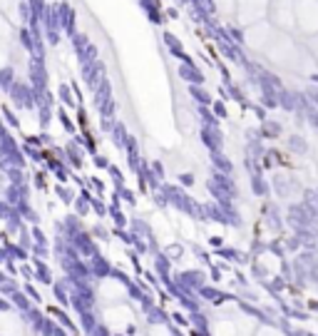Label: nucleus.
I'll return each instance as SVG.
<instances>
[{"instance_id":"nucleus-1","label":"nucleus","mask_w":318,"mask_h":336,"mask_svg":"<svg viewBox=\"0 0 318 336\" xmlns=\"http://www.w3.org/2000/svg\"><path fill=\"white\" fill-rule=\"evenodd\" d=\"M179 286L184 289V291H202L204 286H206V276L202 272H184V274L179 276Z\"/></svg>"},{"instance_id":"nucleus-2","label":"nucleus","mask_w":318,"mask_h":336,"mask_svg":"<svg viewBox=\"0 0 318 336\" xmlns=\"http://www.w3.org/2000/svg\"><path fill=\"white\" fill-rule=\"evenodd\" d=\"M10 302H13V304L18 306V309H20L23 314H25V311H30V309H32V306H30V297H28V294H25V291H20V289L10 294Z\"/></svg>"},{"instance_id":"nucleus-3","label":"nucleus","mask_w":318,"mask_h":336,"mask_svg":"<svg viewBox=\"0 0 318 336\" xmlns=\"http://www.w3.org/2000/svg\"><path fill=\"white\" fill-rule=\"evenodd\" d=\"M147 321H149V324H164V321H167V316H164V311H162V309L149 306V309H147Z\"/></svg>"},{"instance_id":"nucleus-4","label":"nucleus","mask_w":318,"mask_h":336,"mask_svg":"<svg viewBox=\"0 0 318 336\" xmlns=\"http://www.w3.org/2000/svg\"><path fill=\"white\" fill-rule=\"evenodd\" d=\"M55 297H58V302L62 306L72 304V294H67V291H65V284H55Z\"/></svg>"},{"instance_id":"nucleus-5","label":"nucleus","mask_w":318,"mask_h":336,"mask_svg":"<svg viewBox=\"0 0 318 336\" xmlns=\"http://www.w3.org/2000/svg\"><path fill=\"white\" fill-rule=\"evenodd\" d=\"M82 329H85L89 336L95 334V329H97V321H95L92 311H85V314H82Z\"/></svg>"},{"instance_id":"nucleus-6","label":"nucleus","mask_w":318,"mask_h":336,"mask_svg":"<svg viewBox=\"0 0 318 336\" xmlns=\"http://www.w3.org/2000/svg\"><path fill=\"white\" fill-rule=\"evenodd\" d=\"M202 297L206 299V302H221V294H219L216 289H211V286H204Z\"/></svg>"},{"instance_id":"nucleus-7","label":"nucleus","mask_w":318,"mask_h":336,"mask_svg":"<svg viewBox=\"0 0 318 336\" xmlns=\"http://www.w3.org/2000/svg\"><path fill=\"white\" fill-rule=\"evenodd\" d=\"M0 291L13 294V291H18V284H15V281H5V284H0Z\"/></svg>"},{"instance_id":"nucleus-8","label":"nucleus","mask_w":318,"mask_h":336,"mask_svg":"<svg viewBox=\"0 0 318 336\" xmlns=\"http://www.w3.org/2000/svg\"><path fill=\"white\" fill-rule=\"evenodd\" d=\"M127 289H129V294H132V299H142V297H145V294H142V291H140V289H137V286L132 284V281L127 284Z\"/></svg>"},{"instance_id":"nucleus-9","label":"nucleus","mask_w":318,"mask_h":336,"mask_svg":"<svg viewBox=\"0 0 318 336\" xmlns=\"http://www.w3.org/2000/svg\"><path fill=\"white\" fill-rule=\"evenodd\" d=\"M192 321H194L199 329H204V326H206V321L202 319V314H199V311H194V314H192Z\"/></svg>"},{"instance_id":"nucleus-10","label":"nucleus","mask_w":318,"mask_h":336,"mask_svg":"<svg viewBox=\"0 0 318 336\" xmlns=\"http://www.w3.org/2000/svg\"><path fill=\"white\" fill-rule=\"evenodd\" d=\"M105 272H107V267H105V264H102L100 259H95V274H97V276H102Z\"/></svg>"},{"instance_id":"nucleus-11","label":"nucleus","mask_w":318,"mask_h":336,"mask_svg":"<svg viewBox=\"0 0 318 336\" xmlns=\"http://www.w3.org/2000/svg\"><path fill=\"white\" fill-rule=\"evenodd\" d=\"M25 294H28L30 299H32V302H40V294H37V291H35V289H32V286H25Z\"/></svg>"},{"instance_id":"nucleus-12","label":"nucleus","mask_w":318,"mask_h":336,"mask_svg":"<svg viewBox=\"0 0 318 336\" xmlns=\"http://www.w3.org/2000/svg\"><path fill=\"white\" fill-rule=\"evenodd\" d=\"M0 311H10V302H5V299H0Z\"/></svg>"}]
</instances>
